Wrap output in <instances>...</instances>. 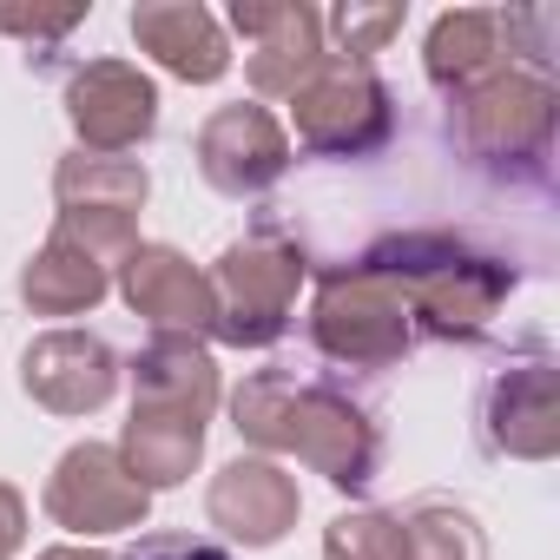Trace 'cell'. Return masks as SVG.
Returning <instances> with one entry per match:
<instances>
[{
	"label": "cell",
	"mask_w": 560,
	"mask_h": 560,
	"mask_svg": "<svg viewBox=\"0 0 560 560\" xmlns=\"http://www.w3.org/2000/svg\"><path fill=\"white\" fill-rule=\"evenodd\" d=\"M126 304L159 324V337H191L218 324L211 277H198L178 250L165 244H132L126 250Z\"/></svg>",
	"instance_id": "cell-12"
},
{
	"label": "cell",
	"mask_w": 560,
	"mask_h": 560,
	"mask_svg": "<svg viewBox=\"0 0 560 560\" xmlns=\"http://www.w3.org/2000/svg\"><path fill=\"white\" fill-rule=\"evenodd\" d=\"M211 521L244 540V547H270V540H284L291 521H298V481L284 468H270V462H231L218 481H211Z\"/></svg>",
	"instance_id": "cell-14"
},
{
	"label": "cell",
	"mask_w": 560,
	"mask_h": 560,
	"mask_svg": "<svg viewBox=\"0 0 560 560\" xmlns=\"http://www.w3.org/2000/svg\"><path fill=\"white\" fill-rule=\"evenodd\" d=\"M324 560H409L402 521H389V514H343V521H330Z\"/></svg>",
	"instance_id": "cell-20"
},
{
	"label": "cell",
	"mask_w": 560,
	"mask_h": 560,
	"mask_svg": "<svg viewBox=\"0 0 560 560\" xmlns=\"http://www.w3.org/2000/svg\"><path fill=\"white\" fill-rule=\"evenodd\" d=\"M317 343L343 363H389L402 357L409 343V324H402V291L389 277H376L370 264H350V270H330L324 291H317V317H311Z\"/></svg>",
	"instance_id": "cell-5"
},
{
	"label": "cell",
	"mask_w": 560,
	"mask_h": 560,
	"mask_svg": "<svg viewBox=\"0 0 560 560\" xmlns=\"http://www.w3.org/2000/svg\"><path fill=\"white\" fill-rule=\"evenodd\" d=\"M60 231L73 244L100 250H132V211L145 205V165L132 159H67L60 165Z\"/></svg>",
	"instance_id": "cell-6"
},
{
	"label": "cell",
	"mask_w": 560,
	"mask_h": 560,
	"mask_svg": "<svg viewBox=\"0 0 560 560\" xmlns=\"http://www.w3.org/2000/svg\"><path fill=\"white\" fill-rule=\"evenodd\" d=\"M21 527H27V508H21V494L8 481H0V560L21 547Z\"/></svg>",
	"instance_id": "cell-24"
},
{
	"label": "cell",
	"mask_w": 560,
	"mask_h": 560,
	"mask_svg": "<svg viewBox=\"0 0 560 560\" xmlns=\"http://www.w3.org/2000/svg\"><path fill=\"white\" fill-rule=\"evenodd\" d=\"M119 560H231V553L205 534H139Z\"/></svg>",
	"instance_id": "cell-22"
},
{
	"label": "cell",
	"mask_w": 560,
	"mask_h": 560,
	"mask_svg": "<svg viewBox=\"0 0 560 560\" xmlns=\"http://www.w3.org/2000/svg\"><path fill=\"white\" fill-rule=\"evenodd\" d=\"M47 514L73 534H113V527H139L145 521V488L126 475L119 448L106 442H80L67 448V462L47 481Z\"/></svg>",
	"instance_id": "cell-8"
},
{
	"label": "cell",
	"mask_w": 560,
	"mask_h": 560,
	"mask_svg": "<svg viewBox=\"0 0 560 560\" xmlns=\"http://www.w3.org/2000/svg\"><path fill=\"white\" fill-rule=\"evenodd\" d=\"M298 277H304V250L284 244L277 231H257V237L231 244L218 257V277H211V304H218L211 330L224 343H270V337H284Z\"/></svg>",
	"instance_id": "cell-3"
},
{
	"label": "cell",
	"mask_w": 560,
	"mask_h": 560,
	"mask_svg": "<svg viewBox=\"0 0 560 560\" xmlns=\"http://www.w3.org/2000/svg\"><path fill=\"white\" fill-rule=\"evenodd\" d=\"M330 27L343 34V60H370L389 34H402V8H337L330 14Z\"/></svg>",
	"instance_id": "cell-21"
},
{
	"label": "cell",
	"mask_w": 560,
	"mask_h": 560,
	"mask_svg": "<svg viewBox=\"0 0 560 560\" xmlns=\"http://www.w3.org/2000/svg\"><path fill=\"white\" fill-rule=\"evenodd\" d=\"M86 21V8H60V14H27V8H0V34H21V40H60Z\"/></svg>",
	"instance_id": "cell-23"
},
{
	"label": "cell",
	"mask_w": 560,
	"mask_h": 560,
	"mask_svg": "<svg viewBox=\"0 0 560 560\" xmlns=\"http://www.w3.org/2000/svg\"><path fill=\"white\" fill-rule=\"evenodd\" d=\"M284 165H291V139L264 106H224L198 132V172L231 198L264 191L270 178H284Z\"/></svg>",
	"instance_id": "cell-9"
},
{
	"label": "cell",
	"mask_w": 560,
	"mask_h": 560,
	"mask_svg": "<svg viewBox=\"0 0 560 560\" xmlns=\"http://www.w3.org/2000/svg\"><path fill=\"white\" fill-rule=\"evenodd\" d=\"M21 383H27V396L47 402L54 416H86V409H100V402L113 396L119 370H113V350H106L100 337H86V330H54V337H40V343L27 350Z\"/></svg>",
	"instance_id": "cell-13"
},
{
	"label": "cell",
	"mask_w": 560,
	"mask_h": 560,
	"mask_svg": "<svg viewBox=\"0 0 560 560\" xmlns=\"http://www.w3.org/2000/svg\"><path fill=\"white\" fill-rule=\"evenodd\" d=\"M21 298L40 311V317H73V311H93L100 298H106V264L86 250V244H73L67 231H54V244L27 264V277H21Z\"/></svg>",
	"instance_id": "cell-17"
},
{
	"label": "cell",
	"mask_w": 560,
	"mask_h": 560,
	"mask_svg": "<svg viewBox=\"0 0 560 560\" xmlns=\"http://www.w3.org/2000/svg\"><path fill=\"white\" fill-rule=\"evenodd\" d=\"M553 132V86L547 80H514V73H488L475 86H462V139L481 159H527L540 165Z\"/></svg>",
	"instance_id": "cell-7"
},
{
	"label": "cell",
	"mask_w": 560,
	"mask_h": 560,
	"mask_svg": "<svg viewBox=\"0 0 560 560\" xmlns=\"http://www.w3.org/2000/svg\"><path fill=\"white\" fill-rule=\"evenodd\" d=\"M67 113L80 126L86 145H106V152H126L139 145L152 126H159V93L139 67L126 60H93L86 73H73L67 86Z\"/></svg>",
	"instance_id": "cell-11"
},
{
	"label": "cell",
	"mask_w": 560,
	"mask_h": 560,
	"mask_svg": "<svg viewBox=\"0 0 560 560\" xmlns=\"http://www.w3.org/2000/svg\"><path fill=\"white\" fill-rule=\"evenodd\" d=\"M231 416H237V435H250V442H264V448H291V455H304L311 468H324L337 488H370V475H376V455H383V442H376V429H370V416L363 409H350L337 389H324V383H298V370H264V376H250L244 389H237V402H231Z\"/></svg>",
	"instance_id": "cell-1"
},
{
	"label": "cell",
	"mask_w": 560,
	"mask_h": 560,
	"mask_svg": "<svg viewBox=\"0 0 560 560\" xmlns=\"http://www.w3.org/2000/svg\"><path fill=\"white\" fill-rule=\"evenodd\" d=\"M402 540H409V560H488L475 521L448 501H416L402 521Z\"/></svg>",
	"instance_id": "cell-19"
},
{
	"label": "cell",
	"mask_w": 560,
	"mask_h": 560,
	"mask_svg": "<svg viewBox=\"0 0 560 560\" xmlns=\"http://www.w3.org/2000/svg\"><path fill=\"white\" fill-rule=\"evenodd\" d=\"M501 60V14H442L435 34H429V73L435 86H475L488 67Z\"/></svg>",
	"instance_id": "cell-18"
},
{
	"label": "cell",
	"mask_w": 560,
	"mask_h": 560,
	"mask_svg": "<svg viewBox=\"0 0 560 560\" xmlns=\"http://www.w3.org/2000/svg\"><path fill=\"white\" fill-rule=\"evenodd\" d=\"M376 277H389V284L416 298V317H429L435 337H468L494 304L501 291L514 284V270H501L494 257H475L462 237H389L363 257Z\"/></svg>",
	"instance_id": "cell-2"
},
{
	"label": "cell",
	"mask_w": 560,
	"mask_h": 560,
	"mask_svg": "<svg viewBox=\"0 0 560 560\" xmlns=\"http://www.w3.org/2000/svg\"><path fill=\"white\" fill-rule=\"evenodd\" d=\"M40 560H106V553H93V547H54V553H40Z\"/></svg>",
	"instance_id": "cell-25"
},
{
	"label": "cell",
	"mask_w": 560,
	"mask_h": 560,
	"mask_svg": "<svg viewBox=\"0 0 560 560\" xmlns=\"http://www.w3.org/2000/svg\"><path fill=\"white\" fill-rule=\"evenodd\" d=\"M231 27L250 40V86L257 93H298L324 67V47H317L324 21L311 8H298V0H277V8H264V0H237Z\"/></svg>",
	"instance_id": "cell-10"
},
{
	"label": "cell",
	"mask_w": 560,
	"mask_h": 560,
	"mask_svg": "<svg viewBox=\"0 0 560 560\" xmlns=\"http://www.w3.org/2000/svg\"><path fill=\"white\" fill-rule=\"evenodd\" d=\"M205 448V416L178 409V402H145L132 396V422H126V475L152 494V488H178L191 475Z\"/></svg>",
	"instance_id": "cell-15"
},
{
	"label": "cell",
	"mask_w": 560,
	"mask_h": 560,
	"mask_svg": "<svg viewBox=\"0 0 560 560\" xmlns=\"http://www.w3.org/2000/svg\"><path fill=\"white\" fill-rule=\"evenodd\" d=\"M298 100V139L311 152H376L396 126L389 113V86L370 73V60H343V54H324V67L291 93Z\"/></svg>",
	"instance_id": "cell-4"
},
{
	"label": "cell",
	"mask_w": 560,
	"mask_h": 560,
	"mask_svg": "<svg viewBox=\"0 0 560 560\" xmlns=\"http://www.w3.org/2000/svg\"><path fill=\"white\" fill-rule=\"evenodd\" d=\"M132 40L178 80H198L211 86L224 67H231V47L218 34V21L191 0H165V8H132Z\"/></svg>",
	"instance_id": "cell-16"
}]
</instances>
